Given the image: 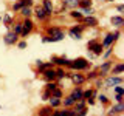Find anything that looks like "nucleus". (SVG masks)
<instances>
[{"label": "nucleus", "instance_id": "obj_1", "mask_svg": "<svg viewBox=\"0 0 124 116\" xmlns=\"http://www.w3.org/2000/svg\"><path fill=\"white\" fill-rule=\"evenodd\" d=\"M70 67L71 68H75V70H85L88 67V62L84 59V57H79V59H76V60H70Z\"/></svg>", "mask_w": 124, "mask_h": 116}, {"label": "nucleus", "instance_id": "obj_2", "mask_svg": "<svg viewBox=\"0 0 124 116\" xmlns=\"http://www.w3.org/2000/svg\"><path fill=\"white\" fill-rule=\"evenodd\" d=\"M31 29H33V22H31L30 19L26 17V20L22 23V33H20V34H22L23 37H26V36L31 33Z\"/></svg>", "mask_w": 124, "mask_h": 116}, {"label": "nucleus", "instance_id": "obj_3", "mask_svg": "<svg viewBox=\"0 0 124 116\" xmlns=\"http://www.w3.org/2000/svg\"><path fill=\"white\" fill-rule=\"evenodd\" d=\"M87 48L92 50L95 54H101V53H102V45L98 44L96 40H90V42H88V45H87Z\"/></svg>", "mask_w": 124, "mask_h": 116}, {"label": "nucleus", "instance_id": "obj_4", "mask_svg": "<svg viewBox=\"0 0 124 116\" xmlns=\"http://www.w3.org/2000/svg\"><path fill=\"white\" fill-rule=\"evenodd\" d=\"M119 34H121V33H119V31H116V33H110V34H107V36H106V39H104V46H110L112 45V42H115L116 40V39H118L119 37Z\"/></svg>", "mask_w": 124, "mask_h": 116}, {"label": "nucleus", "instance_id": "obj_5", "mask_svg": "<svg viewBox=\"0 0 124 116\" xmlns=\"http://www.w3.org/2000/svg\"><path fill=\"white\" fill-rule=\"evenodd\" d=\"M16 42H17V34H16L14 31H11V33H8L5 36V44L13 45V44H16Z\"/></svg>", "mask_w": 124, "mask_h": 116}, {"label": "nucleus", "instance_id": "obj_6", "mask_svg": "<svg viewBox=\"0 0 124 116\" xmlns=\"http://www.w3.org/2000/svg\"><path fill=\"white\" fill-rule=\"evenodd\" d=\"M81 33H82V26H73V28H70V36L73 39H81Z\"/></svg>", "mask_w": 124, "mask_h": 116}, {"label": "nucleus", "instance_id": "obj_7", "mask_svg": "<svg viewBox=\"0 0 124 116\" xmlns=\"http://www.w3.org/2000/svg\"><path fill=\"white\" fill-rule=\"evenodd\" d=\"M121 82H123L121 77L112 76V77H108V79L106 80V85H107V87H112V85H121Z\"/></svg>", "mask_w": 124, "mask_h": 116}, {"label": "nucleus", "instance_id": "obj_8", "mask_svg": "<svg viewBox=\"0 0 124 116\" xmlns=\"http://www.w3.org/2000/svg\"><path fill=\"white\" fill-rule=\"evenodd\" d=\"M44 11H45V14L46 15H51L53 14V3H51V0H44Z\"/></svg>", "mask_w": 124, "mask_h": 116}, {"label": "nucleus", "instance_id": "obj_9", "mask_svg": "<svg viewBox=\"0 0 124 116\" xmlns=\"http://www.w3.org/2000/svg\"><path fill=\"white\" fill-rule=\"evenodd\" d=\"M44 77L46 80H53L54 77H56V71L51 70V68H46V70H44Z\"/></svg>", "mask_w": 124, "mask_h": 116}, {"label": "nucleus", "instance_id": "obj_10", "mask_svg": "<svg viewBox=\"0 0 124 116\" xmlns=\"http://www.w3.org/2000/svg\"><path fill=\"white\" fill-rule=\"evenodd\" d=\"M34 13H36V15H37L39 20H44V19L46 17V14H45V11H44V8H42V6H37Z\"/></svg>", "mask_w": 124, "mask_h": 116}, {"label": "nucleus", "instance_id": "obj_11", "mask_svg": "<svg viewBox=\"0 0 124 116\" xmlns=\"http://www.w3.org/2000/svg\"><path fill=\"white\" fill-rule=\"evenodd\" d=\"M53 62L57 65H68L70 60L67 59V57H53Z\"/></svg>", "mask_w": 124, "mask_h": 116}, {"label": "nucleus", "instance_id": "obj_12", "mask_svg": "<svg viewBox=\"0 0 124 116\" xmlns=\"http://www.w3.org/2000/svg\"><path fill=\"white\" fill-rule=\"evenodd\" d=\"M71 98L75 99V101H81V99H84V98H82V90H81V88L78 87L76 90L71 93Z\"/></svg>", "mask_w": 124, "mask_h": 116}, {"label": "nucleus", "instance_id": "obj_13", "mask_svg": "<svg viewBox=\"0 0 124 116\" xmlns=\"http://www.w3.org/2000/svg\"><path fill=\"white\" fill-rule=\"evenodd\" d=\"M61 98H54V96H51V99H50V107L51 108H56V107H59L61 105Z\"/></svg>", "mask_w": 124, "mask_h": 116}, {"label": "nucleus", "instance_id": "obj_14", "mask_svg": "<svg viewBox=\"0 0 124 116\" xmlns=\"http://www.w3.org/2000/svg\"><path fill=\"white\" fill-rule=\"evenodd\" d=\"M110 67H112V62H104L102 65H101V68H99V71H101V74H106V73L110 70Z\"/></svg>", "mask_w": 124, "mask_h": 116}, {"label": "nucleus", "instance_id": "obj_15", "mask_svg": "<svg viewBox=\"0 0 124 116\" xmlns=\"http://www.w3.org/2000/svg\"><path fill=\"white\" fill-rule=\"evenodd\" d=\"M78 5H79V0H64V6L65 8H76Z\"/></svg>", "mask_w": 124, "mask_h": 116}, {"label": "nucleus", "instance_id": "obj_16", "mask_svg": "<svg viewBox=\"0 0 124 116\" xmlns=\"http://www.w3.org/2000/svg\"><path fill=\"white\" fill-rule=\"evenodd\" d=\"M84 22H85V23H87V25H88V26H95V25H96V23H98V20H96V19H95V17H92V15H87V17H85V19H84Z\"/></svg>", "mask_w": 124, "mask_h": 116}, {"label": "nucleus", "instance_id": "obj_17", "mask_svg": "<svg viewBox=\"0 0 124 116\" xmlns=\"http://www.w3.org/2000/svg\"><path fill=\"white\" fill-rule=\"evenodd\" d=\"M123 111V102H118V105L112 107L110 108V115H115V113H121Z\"/></svg>", "mask_w": 124, "mask_h": 116}, {"label": "nucleus", "instance_id": "obj_18", "mask_svg": "<svg viewBox=\"0 0 124 116\" xmlns=\"http://www.w3.org/2000/svg\"><path fill=\"white\" fill-rule=\"evenodd\" d=\"M112 23L116 26H121L123 25V17L121 15H115V17H112Z\"/></svg>", "mask_w": 124, "mask_h": 116}, {"label": "nucleus", "instance_id": "obj_19", "mask_svg": "<svg viewBox=\"0 0 124 116\" xmlns=\"http://www.w3.org/2000/svg\"><path fill=\"white\" fill-rule=\"evenodd\" d=\"M39 116H51V107H45L39 111Z\"/></svg>", "mask_w": 124, "mask_h": 116}, {"label": "nucleus", "instance_id": "obj_20", "mask_svg": "<svg viewBox=\"0 0 124 116\" xmlns=\"http://www.w3.org/2000/svg\"><path fill=\"white\" fill-rule=\"evenodd\" d=\"M123 64H118V65H115L113 68H112V73H113V74H121L123 73Z\"/></svg>", "mask_w": 124, "mask_h": 116}, {"label": "nucleus", "instance_id": "obj_21", "mask_svg": "<svg viewBox=\"0 0 124 116\" xmlns=\"http://www.w3.org/2000/svg\"><path fill=\"white\" fill-rule=\"evenodd\" d=\"M71 79H73V82L78 84V85H81V84L84 82V77L81 76V74H73V76H71Z\"/></svg>", "mask_w": 124, "mask_h": 116}, {"label": "nucleus", "instance_id": "obj_22", "mask_svg": "<svg viewBox=\"0 0 124 116\" xmlns=\"http://www.w3.org/2000/svg\"><path fill=\"white\" fill-rule=\"evenodd\" d=\"M48 34L50 36H59V34H62V31L59 29V28H48Z\"/></svg>", "mask_w": 124, "mask_h": 116}, {"label": "nucleus", "instance_id": "obj_23", "mask_svg": "<svg viewBox=\"0 0 124 116\" xmlns=\"http://www.w3.org/2000/svg\"><path fill=\"white\" fill-rule=\"evenodd\" d=\"M56 88H57V84H54V82H48V84H46V91H48V93H53Z\"/></svg>", "mask_w": 124, "mask_h": 116}, {"label": "nucleus", "instance_id": "obj_24", "mask_svg": "<svg viewBox=\"0 0 124 116\" xmlns=\"http://www.w3.org/2000/svg\"><path fill=\"white\" fill-rule=\"evenodd\" d=\"M75 102H76V101L73 99L71 96H68V98L64 101V105H65V107H71V105H75Z\"/></svg>", "mask_w": 124, "mask_h": 116}, {"label": "nucleus", "instance_id": "obj_25", "mask_svg": "<svg viewBox=\"0 0 124 116\" xmlns=\"http://www.w3.org/2000/svg\"><path fill=\"white\" fill-rule=\"evenodd\" d=\"M20 11H22V14L25 15V17H30V15H31V8L30 6H23Z\"/></svg>", "mask_w": 124, "mask_h": 116}, {"label": "nucleus", "instance_id": "obj_26", "mask_svg": "<svg viewBox=\"0 0 124 116\" xmlns=\"http://www.w3.org/2000/svg\"><path fill=\"white\" fill-rule=\"evenodd\" d=\"M79 5L82 8H90L92 6V0H79Z\"/></svg>", "mask_w": 124, "mask_h": 116}, {"label": "nucleus", "instance_id": "obj_27", "mask_svg": "<svg viewBox=\"0 0 124 116\" xmlns=\"http://www.w3.org/2000/svg\"><path fill=\"white\" fill-rule=\"evenodd\" d=\"M67 76V73L64 71L62 68H59V70H56V77H59V79H62V77H65Z\"/></svg>", "mask_w": 124, "mask_h": 116}, {"label": "nucleus", "instance_id": "obj_28", "mask_svg": "<svg viewBox=\"0 0 124 116\" xmlns=\"http://www.w3.org/2000/svg\"><path fill=\"white\" fill-rule=\"evenodd\" d=\"M75 104H76V102H75ZM84 105H85V104H84V99H81L79 102L76 104V111H81V110H84Z\"/></svg>", "mask_w": 124, "mask_h": 116}, {"label": "nucleus", "instance_id": "obj_29", "mask_svg": "<svg viewBox=\"0 0 124 116\" xmlns=\"http://www.w3.org/2000/svg\"><path fill=\"white\" fill-rule=\"evenodd\" d=\"M20 5H22V8L23 6H31L33 5V0H20Z\"/></svg>", "mask_w": 124, "mask_h": 116}, {"label": "nucleus", "instance_id": "obj_30", "mask_svg": "<svg viewBox=\"0 0 124 116\" xmlns=\"http://www.w3.org/2000/svg\"><path fill=\"white\" fill-rule=\"evenodd\" d=\"M14 33L16 34H20L22 33V23H17V25L14 26Z\"/></svg>", "mask_w": 124, "mask_h": 116}, {"label": "nucleus", "instance_id": "obj_31", "mask_svg": "<svg viewBox=\"0 0 124 116\" xmlns=\"http://www.w3.org/2000/svg\"><path fill=\"white\" fill-rule=\"evenodd\" d=\"M115 93H116V94H123V87H121V85H116V87H115Z\"/></svg>", "mask_w": 124, "mask_h": 116}, {"label": "nucleus", "instance_id": "obj_32", "mask_svg": "<svg viewBox=\"0 0 124 116\" xmlns=\"http://www.w3.org/2000/svg\"><path fill=\"white\" fill-rule=\"evenodd\" d=\"M71 17H75V19H81V17H82V14L78 13V11H73V13H71Z\"/></svg>", "mask_w": 124, "mask_h": 116}, {"label": "nucleus", "instance_id": "obj_33", "mask_svg": "<svg viewBox=\"0 0 124 116\" xmlns=\"http://www.w3.org/2000/svg\"><path fill=\"white\" fill-rule=\"evenodd\" d=\"M99 101L102 104H107L108 102V99H107V96H104V94H99Z\"/></svg>", "mask_w": 124, "mask_h": 116}, {"label": "nucleus", "instance_id": "obj_34", "mask_svg": "<svg viewBox=\"0 0 124 116\" xmlns=\"http://www.w3.org/2000/svg\"><path fill=\"white\" fill-rule=\"evenodd\" d=\"M53 96H54V98H61V96H62V93H61V90H57V88H56V90L53 91Z\"/></svg>", "mask_w": 124, "mask_h": 116}, {"label": "nucleus", "instance_id": "obj_35", "mask_svg": "<svg viewBox=\"0 0 124 116\" xmlns=\"http://www.w3.org/2000/svg\"><path fill=\"white\" fill-rule=\"evenodd\" d=\"M82 13H85L87 15H90V14L93 13V11H92V8H84V9H82Z\"/></svg>", "mask_w": 124, "mask_h": 116}, {"label": "nucleus", "instance_id": "obj_36", "mask_svg": "<svg viewBox=\"0 0 124 116\" xmlns=\"http://www.w3.org/2000/svg\"><path fill=\"white\" fill-rule=\"evenodd\" d=\"M67 113H68V116H78L76 110H67Z\"/></svg>", "mask_w": 124, "mask_h": 116}, {"label": "nucleus", "instance_id": "obj_37", "mask_svg": "<svg viewBox=\"0 0 124 116\" xmlns=\"http://www.w3.org/2000/svg\"><path fill=\"white\" fill-rule=\"evenodd\" d=\"M17 9H22V5H20V2H17L14 5V11H17Z\"/></svg>", "mask_w": 124, "mask_h": 116}, {"label": "nucleus", "instance_id": "obj_38", "mask_svg": "<svg viewBox=\"0 0 124 116\" xmlns=\"http://www.w3.org/2000/svg\"><path fill=\"white\" fill-rule=\"evenodd\" d=\"M115 101H116V102H123V94H116Z\"/></svg>", "mask_w": 124, "mask_h": 116}, {"label": "nucleus", "instance_id": "obj_39", "mask_svg": "<svg viewBox=\"0 0 124 116\" xmlns=\"http://www.w3.org/2000/svg\"><path fill=\"white\" fill-rule=\"evenodd\" d=\"M96 74H98V73H95V71H92L90 74H88V79H93V77H95Z\"/></svg>", "mask_w": 124, "mask_h": 116}, {"label": "nucleus", "instance_id": "obj_40", "mask_svg": "<svg viewBox=\"0 0 124 116\" xmlns=\"http://www.w3.org/2000/svg\"><path fill=\"white\" fill-rule=\"evenodd\" d=\"M3 20H5V23H9L11 22V17H9V15H5V19H3Z\"/></svg>", "mask_w": 124, "mask_h": 116}, {"label": "nucleus", "instance_id": "obj_41", "mask_svg": "<svg viewBox=\"0 0 124 116\" xmlns=\"http://www.w3.org/2000/svg\"><path fill=\"white\" fill-rule=\"evenodd\" d=\"M26 46V42H20V44H19V48H25Z\"/></svg>", "mask_w": 124, "mask_h": 116}, {"label": "nucleus", "instance_id": "obj_42", "mask_svg": "<svg viewBox=\"0 0 124 116\" xmlns=\"http://www.w3.org/2000/svg\"><path fill=\"white\" fill-rule=\"evenodd\" d=\"M110 53H112V50H107V51L104 53V56H106V57H108V56H110Z\"/></svg>", "mask_w": 124, "mask_h": 116}, {"label": "nucleus", "instance_id": "obj_43", "mask_svg": "<svg viewBox=\"0 0 124 116\" xmlns=\"http://www.w3.org/2000/svg\"><path fill=\"white\" fill-rule=\"evenodd\" d=\"M108 2H113V0H108Z\"/></svg>", "mask_w": 124, "mask_h": 116}, {"label": "nucleus", "instance_id": "obj_44", "mask_svg": "<svg viewBox=\"0 0 124 116\" xmlns=\"http://www.w3.org/2000/svg\"><path fill=\"white\" fill-rule=\"evenodd\" d=\"M0 20H2V19H0Z\"/></svg>", "mask_w": 124, "mask_h": 116}]
</instances>
